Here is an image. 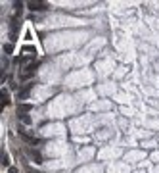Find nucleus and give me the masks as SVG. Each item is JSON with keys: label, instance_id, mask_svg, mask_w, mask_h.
<instances>
[{"label": "nucleus", "instance_id": "f257e3e1", "mask_svg": "<svg viewBox=\"0 0 159 173\" xmlns=\"http://www.w3.org/2000/svg\"><path fill=\"white\" fill-rule=\"evenodd\" d=\"M27 6H29V10H31V12H44V10H48V8H50L46 2H29Z\"/></svg>", "mask_w": 159, "mask_h": 173}, {"label": "nucleus", "instance_id": "f03ea898", "mask_svg": "<svg viewBox=\"0 0 159 173\" xmlns=\"http://www.w3.org/2000/svg\"><path fill=\"white\" fill-rule=\"evenodd\" d=\"M31 158L33 160H35V164H40V162H42V156H40V152H38V150H31Z\"/></svg>", "mask_w": 159, "mask_h": 173}, {"label": "nucleus", "instance_id": "7ed1b4c3", "mask_svg": "<svg viewBox=\"0 0 159 173\" xmlns=\"http://www.w3.org/2000/svg\"><path fill=\"white\" fill-rule=\"evenodd\" d=\"M21 137H23V141L31 142V144H38V139H35V137H29V135H25V133H21Z\"/></svg>", "mask_w": 159, "mask_h": 173}, {"label": "nucleus", "instance_id": "20e7f679", "mask_svg": "<svg viewBox=\"0 0 159 173\" xmlns=\"http://www.w3.org/2000/svg\"><path fill=\"white\" fill-rule=\"evenodd\" d=\"M31 108H33V104H19V112H21V114L31 112Z\"/></svg>", "mask_w": 159, "mask_h": 173}, {"label": "nucleus", "instance_id": "39448f33", "mask_svg": "<svg viewBox=\"0 0 159 173\" xmlns=\"http://www.w3.org/2000/svg\"><path fill=\"white\" fill-rule=\"evenodd\" d=\"M0 98H2V106L10 104V96H8V92H6V90H2V92H0Z\"/></svg>", "mask_w": 159, "mask_h": 173}, {"label": "nucleus", "instance_id": "423d86ee", "mask_svg": "<svg viewBox=\"0 0 159 173\" xmlns=\"http://www.w3.org/2000/svg\"><path fill=\"white\" fill-rule=\"evenodd\" d=\"M0 162H2V166H4V167L10 166V158H8V154L2 152V156H0Z\"/></svg>", "mask_w": 159, "mask_h": 173}, {"label": "nucleus", "instance_id": "0eeeda50", "mask_svg": "<svg viewBox=\"0 0 159 173\" xmlns=\"http://www.w3.org/2000/svg\"><path fill=\"white\" fill-rule=\"evenodd\" d=\"M29 90H31V85H27L25 89H23L21 92H19V98H21V100H23V98H27V94H29Z\"/></svg>", "mask_w": 159, "mask_h": 173}, {"label": "nucleus", "instance_id": "6e6552de", "mask_svg": "<svg viewBox=\"0 0 159 173\" xmlns=\"http://www.w3.org/2000/svg\"><path fill=\"white\" fill-rule=\"evenodd\" d=\"M4 52H6V54H12L13 52V44H4Z\"/></svg>", "mask_w": 159, "mask_h": 173}, {"label": "nucleus", "instance_id": "1a4fd4ad", "mask_svg": "<svg viewBox=\"0 0 159 173\" xmlns=\"http://www.w3.org/2000/svg\"><path fill=\"white\" fill-rule=\"evenodd\" d=\"M23 52H31V54H37V48H33V46H25Z\"/></svg>", "mask_w": 159, "mask_h": 173}, {"label": "nucleus", "instance_id": "9d476101", "mask_svg": "<svg viewBox=\"0 0 159 173\" xmlns=\"http://www.w3.org/2000/svg\"><path fill=\"white\" fill-rule=\"evenodd\" d=\"M21 119H23V123H27V125L31 123V117H29V115H21Z\"/></svg>", "mask_w": 159, "mask_h": 173}, {"label": "nucleus", "instance_id": "9b49d317", "mask_svg": "<svg viewBox=\"0 0 159 173\" xmlns=\"http://www.w3.org/2000/svg\"><path fill=\"white\" fill-rule=\"evenodd\" d=\"M29 173H38V171H33V169H29Z\"/></svg>", "mask_w": 159, "mask_h": 173}]
</instances>
